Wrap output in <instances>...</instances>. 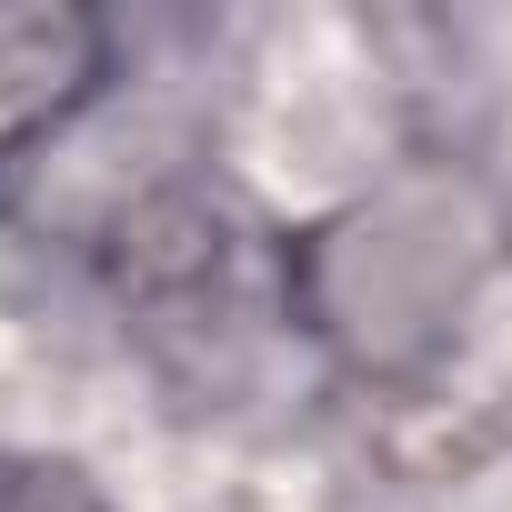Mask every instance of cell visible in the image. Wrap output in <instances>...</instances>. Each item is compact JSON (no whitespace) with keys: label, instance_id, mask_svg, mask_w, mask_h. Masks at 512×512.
Instances as JSON below:
<instances>
[{"label":"cell","instance_id":"cell-1","mask_svg":"<svg viewBox=\"0 0 512 512\" xmlns=\"http://www.w3.org/2000/svg\"><path fill=\"white\" fill-rule=\"evenodd\" d=\"M101 71V31L71 11H0V151L31 121H61Z\"/></svg>","mask_w":512,"mask_h":512},{"label":"cell","instance_id":"cell-2","mask_svg":"<svg viewBox=\"0 0 512 512\" xmlns=\"http://www.w3.org/2000/svg\"><path fill=\"white\" fill-rule=\"evenodd\" d=\"M0 512H111L71 462H0Z\"/></svg>","mask_w":512,"mask_h":512}]
</instances>
